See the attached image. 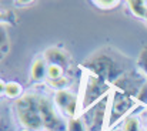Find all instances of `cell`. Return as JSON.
Returning a JSON list of instances; mask_svg holds the SVG:
<instances>
[{
  "label": "cell",
  "instance_id": "1",
  "mask_svg": "<svg viewBox=\"0 0 147 131\" xmlns=\"http://www.w3.org/2000/svg\"><path fill=\"white\" fill-rule=\"evenodd\" d=\"M16 116L24 130L42 131L45 127L40 114V97L36 94H23L14 104Z\"/></svg>",
  "mask_w": 147,
  "mask_h": 131
},
{
  "label": "cell",
  "instance_id": "2",
  "mask_svg": "<svg viewBox=\"0 0 147 131\" xmlns=\"http://www.w3.org/2000/svg\"><path fill=\"white\" fill-rule=\"evenodd\" d=\"M110 93L109 83L94 74H87L86 83L82 88V95H80V108L83 110H90L93 105L100 103L104 97H107Z\"/></svg>",
  "mask_w": 147,
  "mask_h": 131
},
{
  "label": "cell",
  "instance_id": "3",
  "mask_svg": "<svg viewBox=\"0 0 147 131\" xmlns=\"http://www.w3.org/2000/svg\"><path fill=\"white\" fill-rule=\"evenodd\" d=\"M86 67L87 70L94 74V76H98L101 79H104L107 83H116L123 74L117 70L116 64L113 63V60L106 56V54H97L94 57H92L90 60L86 61Z\"/></svg>",
  "mask_w": 147,
  "mask_h": 131
},
{
  "label": "cell",
  "instance_id": "4",
  "mask_svg": "<svg viewBox=\"0 0 147 131\" xmlns=\"http://www.w3.org/2000/svg\"><path fill=\"white\" fill-rule=\"evenodd\" d=\"M134 104H136V101L131 95H129L124 91L114 90L113 97H111V104H110V114L107 117L106 127L107 128L114 127V124H117L123 117L127 116V113L134 107Z\"/></svg>",
  "mask_w": 147,
  "mask_h": 131
},
{
  "label": "cell",
  "instance_id": "5",
  "mask_svg": "<svg viewBox=\"0 0 147 131\" xmlns=\"http://www.w3.org/2000/svg\"><path fill=\"white\" fill-rule=\"evenodd\" d=\"M54 105L60 108V111L70 118L77 117V111L80 108V97L73 94L70 90H60L54 93Z\"/></svg>",
  "mask_w": 147,
  "mask_h": 131
},
{
  "label": "cell",
  "instance_id": "6",
  "mask_svg": "<svg viewBox=\"0 0 147 131\" xmlns=\"http://www.w3.org/2000/svg\"><path fill=\"white\" fill-rule=\"evenodd\" d=\"M110 100V95L104 97L100 103H97L96 105H93L90 110H87V120L84 121V124H87L89 131H103L104 128V123L106 120V108H107V103Z\"/></svg>",
  "mask_w": 147,
  "mask_h": 131
},
{
  "label": "cell",
  "instance_id": "7",
  "mask_svg": "<svg viewBox=\"0 0 147 131\" xmlns=\"http://www.w3.org/2000/svg\"><path fill=\"white\" fill-rule=\"evenodd\" d=\"M40 114L43 118L45 128H47L50 131H64V128L67 130V127H64V124L56 116V111L53 108V103L47 97H40Z\"/></svg>",
  "mask_w": 147,
  "mask_h": 131
},
{
  "label": "cell",
  "instance_id": "8",
  "mask_svg": "<svg viewBox=\"0 0 147 131\" xmlns=\"http://www.w3.org/2000/svg\"><path fill=\"white\" fill-rule=\"evenodd\" d=\"M43 58L47 64H57V66H61L63 69H66L67 63H69V56L64 50H60L57 47H49L45 54H43Z\"/></svg>",
  "mask_w": 147,
  "mask_h": 131
},
{
  "label": "cell",
  "instance_id": "9",
  "mask_svg": "<svg viewBox=\"0 0 147 131\" xmlns=\"http://www.w3.org/2000/svg\"><path fill=\"white\" fill-rule=\"evenodd\" d=\"M30 77L36 83H40L47 77V63L45 61V58L34 60V63L32 64V69H30Z\"/></svg>",
  "mask_w": 147,
  "mask_h": 131
},
{
  "label": "cell",
  "instance_id": "10",
  "mask_svg": "<svg viewBox=\"0 0 147 131\" xmlns=\"http://www.w3.org/2000/svg\"><path fill=\"white\" fill-rule=\"evenodd\" d=\"M1 91H3V94L7 98H16V100H19L23 95L22 94L23 93V88L16 81H9V83L1 81Z\"/></svg>",
  "mask_w": 147,
  "mask_h": 131
},
{
  "label": "cell",
  "instance_id": "11",
  "mask_svg": "<svg viewBox=\"0 0 147 131\" xmlns=\"http://www.w3.org/2000/svg\"><path fill=\"white\" fill-rule=\"evenodd\" d=\"M129 4V9L131 10V13L136 16V17H140V19H146L147 14V4L142 0H130L127 1Z\"/></svg>",
  "mask_w": 147,
  "mask_h": 131
},
{
  "label": "cell",
  "instance_id": "12",
  "mask_svg": "<svg viewBox=\"0 0 147 131\" xmlns=\"http://www.w3.org/2000/svg\"><path fill=\"white\" fill-rule=\"evenodd\" d=\"M123 131H142V121L137 116H129L124 118L123 123Z\"/></svg>",
  "mask_w": 147,
  "mask_h": 131
},
{
  "label": "cell",
  "instance_id": "13",
  "mask_svg": "<svg viewBox=\"0 0 147 131\" xmlns=\"http://www.w3.org/2000/svg\"><path fill=\"white\" fill-rule=\"evenodd\" d=\"M64 77V69L61 66L57 64H47V79L50 81L51 80H57Z\"/></svg>",
  "mask_w": 147,
  "mask_h": 131
},
{
  "label": "cell",
  "instance_id": "14",
  "mask_svg": "<svg viewBox=\"0 0 147 131\" xmlns=\"http://www.w3.org/2000/svg\"><path fill=\"white\" fill-rule=\"evenodd\" d=\"M67 131H86V124L82 118L79 117H74V118H70L67 121Z\"/></svg>",
  "mask_w": 147,
  "mask_h": 131
},
{
  "label": "cell",
  "instance_id": "15",
  "mask_svg": "<svg viewBox=\"0 0 147 131\" xmlns=\"http://www.w3.org/2000/svg\"><path fill=\"white\" fill-rule=\"evenodd\" d=\"M69 84H70V81H69L67 77H61V79H57V80H51V81H50V87L56 88V91L67 90Z\"/></svg>",
  "mask_w": 147,
  "mask_h": 131
},
{
  "label": "cell",
  "instance_id": "16",
  "mask_svg": "<svg viewBox=\"0 0 147 131\" xmlns=\"http://www.w3.org/2000/svg\"><path fill=\"white\" fill-rule=\"evenodd\" d=\"M137 64L142 69V71L146 73V76H147V47H144L142 50V53H140V56L137 58Z\"/></svg>",
  "mask_w": 147,
  "mask_h": 131
},
{
  "label": "cell",
  "instance_id": "17",
  "mask_svg": "<svg viewBox=\"0 0 147 131\" xmlns=\"http://www.w3.org/2000/svg\"><path fill=\"white\" fill-rule=\"evenodd\" d=\"M94 4H97V7L100 9H114L117 4H120V1L119 0H96V1H93Z\"/></svg>",
  "mask_w": 147,
  "mask_h": 131
},
{
  "label": "cell",
  "instance_id": "18",
  "mask_svg": "<svg viewBox=\"0 0 147 131\" xmlns=\"http://www.w3.org/2000/svg\"><path fill=\"white\" fill-rule=\"evenodd\" d=\"M136 100L140 101L142 104L147 105V81L142 84V87H140L139 93H137V95H136Z\"/></svg>",
  "mask_w": 147,
  "mask_h": 131
},
{
  "label": "cell",
  "instance_id": "19",
  "mask_svg": "<svg viewBox=\"0 0 147 131\" xmlns=\"http://www.w3.org/2000/svg\"><path fill=\"white\" fill-rule=\"evenodd\" d=\"M6 40L9 42V37H6V30L1 29V54L4 56L6 53H9V48L6 47Z\"/></svg>",
  "mask_w": 147,
  "mask_h": 131
},
{
  "label": "cell",
  "instance_id": "20",
  "mask_svg": "<svg viewBox=\"0 0 147 131\" xmlns=\"http://www.w3.org/2000/svg\"><path fill=\"white\" fill-rule=\"evenodd\" d=\"M144 20H146V21H147V14H146V19H144Z\"/></svg>",
  "mask_w": 147,
  "mask_h": 131
},
{
  "label": "cell",
  "instance_id": "21",
  "mask_svg": "<svg viewBox=\"0 0 147 131\" xmlns=\"http://www.w3.org/2000/svg\"><path fill=\"white\" fill-rule=\"evenodd\" d=\"M22 131H30V130H22Z\"/></svg>",
  "mask_w": 147,
  "mask_h": 131
},
{
  "label": "cell",
  "instance_id": "22",
  "mask_svg": "<svg viewBox=\"0 0 147 131\" xmlns=\"http://www.w3.org/2000/svg\"><path fill=\"white\" fill-rule=\"evenodd\" d=\"M116 131H123V130H116Z\"/></svg>",
  "mask_w": 147,
  "mask_h": 131
},
{
  "label": "cell",
  "instance_id": "23",
  "mask_svg": "<svg viewBox=\"0 0 147 131\" xmlns=\"http://www.w3.org/2000/svg\"><path fill=\"white\" fill-rule=\"evenodd\" d=\"M142 131H146V130H142Z\"/></svg>",
  "mask_w": 147,
  "mask_h": 131
}]
</instances>
